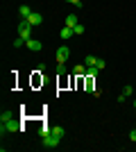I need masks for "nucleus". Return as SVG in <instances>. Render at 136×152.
Segmentation results:
<instances>
[{"mask_svg":"<svg viewBox=\"0 0 136 152\" xmlns=\"http://www.w3.org/2000/svg\"><path fill=\"white\" fill-rule=\"evenodd\" d=\"M59 143H61V139H59V136H55L52 132H50V134H45V136H41V145H43L45 150H55Z\"/></svg>","mask_w":136,"mask_h":152,"instance_id":"1","label":"nucleus"},{"mask_svg":"<svg viewBox=\"0 0 136 152\" xmlns=\"http://www.w3.org/2000/svg\"><path fill=\"white\" fill-rule=\"evenodd\" d=\"M66 25L75 27V25H77V16H75V14H68V16H66Z\"/></svg>","mask_w":136,"mask_h":152,"instance_id":"12","label":"nucleus"},{"mask_svg":"<svg viewBox=\"0 0 136 152\" xmlns=\"http://www.w3.org/2000/svg\"><path fill=\"white\" fill-rule=\"evenodd\" d=\"M32 23H30V20L27 18H23L18 23V37H23V39H32Z\"/></svg>","mask_w":136,"mask_h":152,"instance_id":"3","label":"nucleus"},{"mask_svg":"<svg viewBox=\"0 0 136 152\" xmlns=\"http://www.w3.org/2000/svg\"><path fill=\"white\" fill-rule=\"evenodd\" d=\"M27 20H30V23H32V25L36 27V25H41V23H43V16H41L39 12H32V14H30V18H27Z\"/></svg>","mask_w":136,"mask_h":152,"instance_id":"6","label":"nucleus"},{"mask_svg":"<svg viewBox=\"0 0 136 152\" xmlns=\"http://www.w3.org/2000/svg\"><path fill=\"white\" fill-rule=\"evenodd\" d=\"M18 14H20V18H30L32 7H30V5H20V7H18Z\"/></svg>","mask_w":136,"mask_h":152,"instance_id":"7","label":"nucleus"},{"mask_svg":"<svg viewBox=\"0 0 136 152\" xmlns=\"http://www.w3.org/2000/svg\"><path fill=\"white\" fill-rule=\"evenodd\" d=\"M132 91H134V89H132V84H127V86H125V89H123V93L127 95V98H129V95H132Z\"/></svg>","mask_w":136,"mask_h":152,"instance_id":"19","label":"nucleus"},{"mask_svg":"<svg viewBox=\"0 0 136 152\" xmlns=\"http://www.w3.org/2000/svg\"><path fill=\"white\" fill-rule=\"evenodd\" d=\"M25 48H27L30 52H41V50H43V43H41L39 39H27Z\"/></svg>","mask_w":136,"mask_h":152,"instance_id":"5","label":"nucleus"},{"mask_svg":"<svg viewBox=\"0 0 136 152\" xmlns=\"http://www.w3.org/2000/svg\"><path fill=\"white\" fill-rule=\"evenodd\" d=\"M134 109H136V98H134Z\"/></svg>","mask_w":136,"mask_h":152,"instance_id":"22","label":"nucleus"},{"mask_svg":"<svg viewBox=\"0 0 136 152\" xmlns=\"http://www.w3.org/2000/svg\"><path fill=\"white\" fill-rule=\"evenodd\" d=\"M18 129H23V127H20V123L16 121V118H12V121L2 123V127H0V134L5 136V134H14V132H18Z\"/></svg>","mask_w":136,"mask_h":152,"instance_id":"2","label":"nucleus"},{"mask_svg":"<svg viewBox=\"0 0 136 152\" xmlns=\"http://www.w3.org/2000/svg\"><path fill=\"white\" fill-rule=\"evenodd\" d=\"M73 75H77V77H84V75H86V64H77V66L73 68Z\"/></svg>","mask_w":136,"mask_h":152,"instance_id":"8","label":"nucleus"},{"mask_svg":"<svg viewBox=\"0 0 136 152\" xmlns=\"http://www.w3.org/2000/svg\"><path fill=\"white\" fill-rule=\"evenodd\" d=\"M95 66H97V68H100V70H102V68H104V66H107V61H104V59H102V57H97V61H95Z\"/></svg>","mask_w":136,"mask_h":152,"instance_id":"18","label":"nucleus"},{"mask_svg":"<svg viewBox=\"0 0 136 152\" xmlns=\"http://www.w3.org/2000/svg\"><path fill=\"white\" fill-rule=\"evenodd\" d=\"M84 30H86V27L82 25V23H77V25L73 27V32H75V37H79V34H84Z\"/></svg>","mask_w":136,"mask_h":152,"instance_id":"15","label":"nucleus"},{"mask_svg":"<svg viewBox=\"0 0 136 152\" xmlns=\"http://www.w3.org/2000/svg\"><path fill=\"white\" fill-rule=\"evenodd\" d=\"M129 141H132V143H136V129H132V132H129Z\"/></svg>","mask_w":136,"mask_h":152,"instance_id":"21","label":"nucleus"},{"mask_svg":"<svg viewBox=\"0 0 136 152\" xmlns=\"http://www.w3.org/2000/svg\"><path fill=\"white\" fill-rule=\"evenodd\" d=\"M55 57H57V64H66L68 57H71V48H68V45H59L57 52H55Z\"/></svg>","mask_w":136,"mask_h":152,"instance_id":"4","label":"nucleus"},{"mask_svg":"<svg viewBox=\"0 0 136 152\" xmlns=\"http://www.w3.org/2000/svg\"><path fill=\"white\" fill-rule=\"evenodd\" d=\"M25 43H27V39L18 37V39H14V43H12V45H14V48H20V45H25Z\"/></svg>","mask_w":136,"mask_h":152,"instance_id":"14","label":"nucleus"},{"mask_svg":"<svg viewBox=\"0 0 136 152\" xmlns=\"http://www.w3.org/2000/svg\"><path fill=\"white\" fill-rule=\"evenodd\" d=\"M66 2H71V5H75L79 9V7H82V0H66Z\"/></svg>","mask_w":136,"mask_h":152,"instance_id":"20","label":"nucleus"},{"mask_svg":"<svg viewBox=\"0 0 136 152\" xmlns=\"http://www.w3.org/2000/svg\"><path fill=\"white\" fill-rule=\"evenodd\" d=\"M66 73H68V70H66V64H57V75H59V77H64Z\"/></svg>","mask_w":136,"mask_h":152,"instance_id":"16","label":"nucleus"},{"mask_svg":"<svg viewBox=\"0 0 136 152\" xmlns=\"http://www.w3.org/2000/svg\"><path fill=\"white\" fill-rule=\"evenodd\" d=\"M73 37H75L73 27H68V25H64V27H61V39H66V41H68V39H73Z\"/></svg>","mask_w":136,"mask_h":152,"instance_id":"10","label":"nucleus"},{"mask_svg":"<svg viewBox=\"0 0 136 152\" xmlns=\"http://www.w3.org/2000/svg\"><path fill=\"white\" fill-rule=\"evenodd\" d=\"M12 118H16V116H14V111H9V109H5V111L0 114V123H7V121H12Z\"/></svg>","mask_w":136,"mask_h":152,"instance_id":"11","label":"nucleus"},{"mask_svg":"<svg viewBox=\"0 0 136 152\" xmlns=\"http://www.w3.org/2000/svg\"><path fill=\"white\" fill-rule=\"evenodd\" d=\"M45 134H50V127H48V125H41L39 127V136H45Z\"/></svg>","mask_w":136,"mask_h":152,"instance_id":"17","label":"nucleus"},{"mask_svg":"<svg viewBox=\"0 0 136 152\" xmlns=\"http://www.w3.org/2000/svg\"><path fill=\"white\" fill-rule=\"evenodd\" d=\"M95 61H97L95 55H86V57H84V64H86V66H95Z\"/></svg>","mask_w":136,"mask_h":152,"instance_id":"13","label":"nucleus"},{"mask_svg":"<svg viewBox=\"0 0 136 152\" xmlns=\"http://www.w3.org/2000/svg\"><path fill=\"white\" fill-rule=\"evenodd\" d=\"M50 132L55 134V136H59V139H64V136H66V129H64L61 125H52V127H50Z\"/></svg>","mask_w":136,"mask_h":152,"instance_id":"9","label":"nucleus"}]
</instances>
